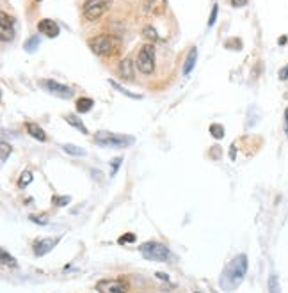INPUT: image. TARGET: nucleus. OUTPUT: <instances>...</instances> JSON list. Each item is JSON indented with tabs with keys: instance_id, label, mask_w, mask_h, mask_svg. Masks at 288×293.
<instances>
[{
	"instance_id": "nucleus-1",
	"label": "nucleus",
	"mask_w": 288,
	"mask_h": 293,
	"mask_svg": "<svg viewBox=\"0 0 288 293\" xmlns=\"http://www.w3.org/2000/svg\"><path fill=\"white\" fill-rule=\"evenodd\" d=\"M246 272H248V256L246 254H239L224 269L223 276H221V286L224 290H228V292H232L244 281Z\"/></svg>"
},
{
	"instance_id": "nucleus-2",
	"label": "nucleus",
	"mask_w": 288,
	"mask_h": 293,
	"mask_svg": "<svg viewBox=\"0 0 288 293\" xmlns=\"http://www.w3.org/2000/svg\"><path fill=\"white\" fill-rule=\"evenodd\" d=\"M94 143L102 147H114V149H123L135 144V137L132 135L112 134V132H96L94 134Z\"/></svg>"
},
{
	"instance_id": "nucleus-3",
	"label": "nucleus",
	"mask_w": 288,
	"mask_h": 293,
	"mask_svg": "<svg viewBox=\"0 0 288 293\" xmlns=\"http://www.w3.org/2000/svg\"><path fill=\"white\" fill-rule=\"evenodd\" d=\"M139 253L148 261H167L171 258L169 247H166L160 242H146V244H142L139 247Z\"/></svg>"
},
{
	"instance_id": "nucleus-4",
	"label": "nucleus",
	"mask_w": 288,
	"mask_h": 293,
	"mask_svg": "<svg viewBox=\"0 0 288 293\" xmlns=\"http://www.w3.org/2000/svg\"><path fill=\"white\" fill-rule=\"evenodd\" d=\"M137 68L141 73L151 75L155 69V46L153 43L144 45L137 53Z\"/></svg>"
},
{
	"instance_id": "nucleus-5",
	"label": "nucleus",
	"mask_w": 288,
	"mask_h": 293,
	"mask_svg": "<svg viewBox=\"0 0 288 293\" xmlns=\"http://www.w3.org/2000/svg\"><path fill=\"white\" fill-rule=\"evenodd\" d=\"M110 7V0H85L84 4V16L85 20H98L103 12H107Z\"/></svg>"
},
{
	"instance_id": "nucleus-6",
	"label": "nucleus",
	"mask_w": 288,
	"mask_h": 293,
	"mask_svg": "<svg viewBox=\"0 0 288 293\" xmlns=\"http://www.w3.org/2000/svg\"><path fill=\"white\" fill-rule=\"evenodd\" d=\"M39 86L46 91V93L53 94V96L61 98V100H69L73 96V89L68 86H62L59 82L52 80V78H45V80H39Z\"/></svg>"
},
{
	"instance_id": "nucleus-7",
	"label": "nucleus",
	"mask_w": 288,
	"mask_h": 293,
	"mask_svg": "<svg viewBox=\"0 0 288 293\" xmlns=\"http://www.w3.org/2000/svg\"><path fill=\"white\" fill-rule=\"evenodd\" d=\"M98 293H128L126 285L121 279H102L96 283Z\"/></svg>"
},
{
	"instance_id": "nucleus-8",
	"label": "nucleus",
	"mask_w": 288,
	"mask_h": 293,
	"mask_svg": "<svg viewBox=\"0 0 288 293\" xmlns=\"http://www.w3.org/2000/svg\"><path fill=\"white\" fill-rule=\"evenodd\" d=\"M112 46H114L112 39H110L109 36H105V34L89 39V48L93 50V53H96V55H107V53L112 52Z\"/></svg>"
},
{
	"instance_id": "nucleus-9",
	"label": "nucleus",
	"mask_w": 288,
	"mask_h": 293,
	"mask_svg": "<svg viewBox=\"0 0 288 293\" xmlns=\"http://www.w3.org/2000/svg\"><path fill=\"white\" fill-rule=\"evenodd\" d=\"M0 37L4 43L14 39V27H12V18L5 12H0Z\"/></svg>"
},
{
	"instance_id": "nucleus-10",
	"label": "nucleus",
	"mask_w": 288,
	"mask_h": 293,
	"mask_svg": "<svg viewBox=\"0 0 288 293\" xmlns=\"http://www.w3.org/2000/svg\"><path fill=\"white\" fill-rule=\"evenodd\" d=\"M59 240H61V238H43V240L34 242V254H36L37 258L45 256V254H48L50 251L59 244Z\"/></svg>"
},
{
	"instance_id": "nucleus-11",
	"label": "nucleus",
	"mask_w": 288,
	"mask_h": 293,
	"mask_svg": "<svg viewBox=\"0 0 288 293\" xmlns=\"http://www.w3.org/2000/svg\"><path fill=\"white\" fill-rule=\"evenodd\" d=\"M37 30H39L41 34H45L46 37H57L59 36V25L55 23L53 20H41L39 23H37Z\"/></svg>"
},
{
	"instance_id": "nucleus-12",
	"label": "nucleus",
	"mask_w": 288,
	"mask_h": 293,
	"mask_svg": "<svg viewBox=\"0 0 288 293\" xmlns=\"http://www.w3.org/2000/svg\"><path fill=\"white\" fill-rule=\"evenodd\" d=\"M196 59H198V48H191L189 50V53H187V59H185V64H183V75H189L194 69L196 66Z\"/></svg>"
},
{
	"instance_id": "nucleus-13",
	"label": "nucleus",
	"mask_w": 288,
	"mask_h": 293,
	"mask_svg": "<svg viewBox=\"0 0 288 293\" xmlns=\"http://www.w3.org/2000/svg\"><path fill=\"white\" fill-rule=\"evenodd\" d=\"M27 132H28V135L32 139H36V141H39V143H45L46 141V134H45V130L41 127H37L36 123H27Z\"/></svg>"
},
{
	"instance_id": "nucleus-14",
	"label": "nucleus",
	"mask_w": 288,
	"mask_h": 293,
	"mask_svg": "<svg viewBox=\"0 0 288 293\" xmlns=\"http://www.w3.org/2000/svg\"><path fill=\"white\" fill-rule=\"evenodd\" d=\"M119 73H121L123 78L126 80H134V62L130 59H125L121 61V66H119Z\"/></svg>"
},
{
	"instance_id": "nucleus-15",
	"label": "nucleus",
	"mask_w": 288,
	"mask_h": 293,
	"mask_svg": "<svg viewBox=\"0 0 288 293\" xmlns=\"http://www.w3.org/2000/svg\"><path fill=\"white\" fill-rule=\"evenodd\" d=\"M64 119H66V123H68V125H71V127H73V128H77V130L80 132V134H84V135H87V134H89V132H87V128H85V125L80 121V119L77 118V116H73V114H68Z\"/></svg>"
},
{
	"instance_id": "nucleus-16",
	"label": "nucleus",
	"mask_w": 288,
	"mask_h": 293,
	"mask_svg": "<svg viewBox=\"0 0 288 293\" xmlns=\"http://www.w3.org/2000/svg\"><path fill=\"white\" fill-rule=\"evenodd\" d=\"M94 102L91 98H78L77 100V112L78 114H85V112H89L93 109Z\"/></svg>"
},
{
	"instance_id": "nucleus-17",
	"label": "nucleus",
	"mask_w": 288,
	"mask_h": 293,
	"mask_svg": "<svg viewBox=\"0 0 288 293\" xmlns=\"http://www.w3.org/2000/svg\"><path fill=\"white\" fill-rule=\"evenodd\" d=\"M62 149H64V153H68V155H73V156H84L85 155V149L75 146V144H64V146H62Z\"/></svg>"
},
{
	"instance_id": "nucleus-18",
	"label": "nucleus",
	"mask_w": 288,
	"mask_h": 293,
	"mask_svg": "<svg viewBox=\"0 0 288 293\" xmlns=\"http://www.w3.org/2000/svg\"><path fill=\"white\" fill-rule=\"evenodd\" d=\"M269 293H281L280 279H278L276 274H271V276H269Z\"/></svg>"
},
{
	"instance_id": "nucleus-19",
	"label": "nucleus",
	"mask_w": 288,
	"mask_h": 293,
	"mask_svg": "<svg viewBox=\"0 0 288 293\" xmlns=\"http://www.w3.org/2000/svg\"><path fill=\"white\" fill-rule=\"evenodd\" d=\"M0 258H2V263L7 265V267H11V269H16V267H18L16 260H14L11 254H7V251H5V249H2V251H0Z\"/></svg>"
},
{
	"instance_id": "nucleus-20",
	"label": "nucleus",
	"mask_w": 288,
	"mask_h": 293,
	"mask_svg": "<svg viewBox=\"0 0 288 293\" xmlns=\"http://www.w3.org/2000/svg\"><path fill=\"white\" fill-rule=\"evenodd\" d=\"M110 86H112L114 89H118L121 94H125V96L132 98V100H141V98H142L141 94H134V93H130V91H128V89H125V87H121V86H119V84H118V82L110 80Z\"/></svg>"
},
{
	"instance_id": "nucleus-21",
	"label": "nucleus",
	"mask_w": 288,
	"mask_h": 293,
	"mask_svg": "<svg viewBox=\"0 0 288 293\" xmlns=\"http://www.w3.org/2000/svg\"><path fill=\"white\" fill-rule=\"evenodd\" d=\"M37 46H39V37H37V36H32V37H28V39L25 41L23 48L27 50L28 53H32V52H36Z\"/></svg>"
},
{
	"instance_id": "nucleus-22",
	"label": "nucleus",
	"mask_w": 288,
	"mask_h": 293,
	"mask_svg": "<svg viewBox=\"0 0 288 293\" xmlns=\"http://www.w3.org/2000/svg\"><path fill=\"white\" fill-rule=\"evenodd\" d=\"M142 36L146 37L148 41H151V43H155V41H158V34L157 30L151 27V25H146L144 29H142Z\"/></svg>"
},
{
	"instance_id": "nucleus-23",
	"label": "nucleus",
	"mask_w": 288,
	"mask_h": 293,
	"mask_svg": "<svg viewBox=\"0 0 288 293\" xmlns=\"http://www.w3.org/2000/svg\"><path fill=\"white\" fill-rule=\"evenodd\" d=\"M210 134L214 139H223L224 137V127L223 125H219V123H214V125H210Z\"/></svg>"
},
{
	"instance_id": "nucleus-24",
	"label": "nucleus",
	"mask_w": 288,
	"mask_h": 293,
	"mask_svg": "<svg viewBox=\"0 0 288 293\" xmlns=\"http://www.w3.org/2000/svg\"><path fill=\"white\" fill-rule=\"evenodd\" d=\"M0 160L2 162H7V158L11 156V153H12V147H11V144H7V143H2L0 144Z\"/></svg>"
},
{
	"instance_id": "nucleus-25",
	"label": "nucleus",
	"mask_w": 288,
	"mask_h": 293,
	"mask_svg": "<svg viewBox=\"0 0 288 293\" xmlns=\"http://www.w3.org/2000/svg\"><path fill=\"white\" fill-rule=\"evenodd\" d=\"M28 219H30V222H34V224H39V226L48 224V215H46V213H39V215L32 213V215L28 217Z\"/></svg>"
},
{
	"instance_id": "nucleus-26",
	"label": "nucleus",
	"mask_w": 288,
	"mask_h": 293,
	"mask_svg": "<svg viewBox=\"0 0 288 293\" xmlns=\"http://www.w3.org/2000/svg\"><path fill=\"white\" fill-rule=\"evenodd\" d=\"M30 181H32V172H30V171L21 172L20 179H18V187H20V188H25L28 183H30Z\"/></svg>"
},
{
	"instance_id": "nucleus-27",
	"label": "nucleus",
	"mask_w": 288,
	"mask_h": 293,
	"mask_svg": "<svg viewBox=\"0 0 288 293\" xmlns=\"http://www.w3.org/2000/svg\"><path fill=\"white\" fill-rule=\"evenodd\" d=\"M69 201H71V197H68V195H53L52 197V203L55 204V206H59V208L66 206Z\"/></svg>"
},
{
	"instance_id": "nucleus-28",
	"label": "nucleus",
	"mask_w": 288,
	"mask_h": 293,
	"mask_svg": "<svg viewBox=\"0 0 288 293\" xmlns=\"http://www.w3.org/2000/svg\"><path fill=\"white\" fill-rule=\"evenodd\" d=\"M132 242H135V235L134 233H126V235L119 236L118 238V244L125 245V244H132Z\"/></svg>"
},
{
	"instance_id": "nucleus-29",
	"label": "nucleus",
	"mask_w": 288,
	"mask_h": 293,
	"mask_svg": "<svg viewBox=\"0 0 288 293\" xmlns=\"http://www.w3.org/2000/svg\"><path fill=\"white\" fill-rule=\"evenodd\" d=\"M226 48H230V50H242V41H240V39H230L226 43Z\"/></svg>"
},
{
	"instance_id": "nucleus-30",
	"label": "nucleus",
	"mask_w": 288,
	"mask_h": 293,
	"mask_svg": "<svg viewBox=\"0 0 288 293\" xmlns=\"http://www.w3.org/2000/svg\"><path fill=\"white\" fill-rule=\"evenodd\" d=\"M217 12H219V7H217V4L212 7V12H210V20H208V27H214L215 20H217Z\"/></svg>"
},
{
	"instance_id": "nucleus-31",
	"label": "nucleus",
	"mask_w": 288,
	"mask_h": 293,
	"mask_svg": "<svg viewBox=\"0 0 288 293\" xmlns=\"http://www.w3.org/2000/svg\"><path fill=\"white\" fill-rule=\"evenodd\" d=\"M121 162H123L121 156H116V158H114L112 162H110V163H112V172H110V174L114 176L116 172H118V169H119V165H121Z\"/></svg>"
},
{
	"instance_id": "nucleus-32",
	"label": "nucleus",
	"mask_w": 288,
	"mask_h": 293,
	"mask_svg": "<svg viewBox=\"0 0 288 293\" xmlns=\"http://www.w3.org/2000/svg\"><path fill=\"white\" fill-rule=\"evenodd\" d=\"M280 80H288V64L280 69Z\"/></svg>"
},
{
	"instance_id": "nucleus-33",
	"label": "nucleus",
	"mask_w": 288,
	"mask_h": 293,
	"mask_svg": "<svg viewBox=\"0 0 288 293\" xmlns=\"http://www.w3.org/2000/svg\"><path fill=\"white\" fill-rule=\"evenodd\" d=\"M249 0H232V5L233 7H244V5H248Z\"/></svg>"
},
{
	"instance_id": "nucleus-34",
	"label": "nucleus",
	"mask_w": 288,
	"mask_h": 293,
	"mask_svg": "<svg viewBox=\"0 0 288 293\" xmlns=\"http://www.w3.org/2000/svg\"><path fill=\"white\" fill-rule=\"evenodd\" d=\"M285 134L288 137V109H285Z\"/></svg>"
},
{
	"instance_id": "nucleus-35",
	"label": "nucleus",
	"mask_w": 288,
	"mask_h": 293,
	"mask_svg": "<svg viewBox=\"0 0 288 293\" xmlns=\"http://www.w3.org/2000/svg\"><path fill=\"white\" fill-rule=\"evenodd\" d=\"M155 276H157L158 279H162V281H169V276H167V274H164V272H157Z\"/></svg>"
},
{
	"instance_id": "nucleus-36",
	"label": "nucleus",
	"mask_w": 288,
	"mask_h": 293,
	"mask_svg": "<svg viewBox=\"0 0 288 293\" xmlns=\"http://www.w3.org/2000/svg\"><path fill=\"white\" fill-rule=\"evenodd\" d=\"M219 156V146H214V151H212V158H217Z\"/></svg>"
},
{
	"instance_id": "nucleus-37",
	"label": "nucleus",
	"mask_w": 288,
	"mask_h": 293,
	"mask_svg": "<svg viewBox=\"0 0 288 293\" xmlns=\"http://www.w3.org/2000/svg\"><path fill=\"white\" fill-rule=\"evenodd\" d=\"M235 144H232V151H230V158H232V160H235Z\"/></svg>"
},
{
	"instance_id": "nucleus-38",
	"label": "nucleus",
	"mask_w": 288,
	"mask_h": 293,
	"mask_svg": "<svg viewBox=\"0 0 288 293\" xmlns=\"http://www.w3.org/2000/svg\"><path fill=\"white\" fill-rule=\"evenodd\" d=\"M278 43H280V45H285V43H287V37H280V39H278Z\"/></svg>"
},
{
	"instance_id": "nucleus-39",
	"label": "nucleus",
	"mask_w": 288,
	"mask_h": 293,
	"mask_svg": "<svg viewBox=\"0 0 288 293\" xmlns=\"http://www.w3.org/2000/svg\"><path fill=\"white\" fill-rule=\"evenodd\" d=\"M194 293H199V292H194Z\"/></svg>"
},
{
	"instance_id": "nucleus-40",
	"label": "nucleus",
	"mask_w": 288,
	"mask_h": 293,
	"mask_svg": "<svg viewBox=\"0 0 288 293\" xmlns=\"http://www.w3.org/2000/svg\"><path fill=\"white\" fill-rule=\"evenodd\" d=\"M37 2H41V0H37Z\"/></svg>"
}]
</instances>
